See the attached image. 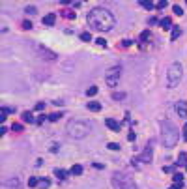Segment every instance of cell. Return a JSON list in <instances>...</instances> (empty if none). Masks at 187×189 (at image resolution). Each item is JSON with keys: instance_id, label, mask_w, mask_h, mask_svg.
<instances>
[{"instance_id": "obj_1", "label": "cell", "mask_w": 187, "mask_h": 189, "mask_svg": "<svg viewBox=\"0 0 187 189\" xmlns=\"http://www.w3.org/2000/svg\"><path fill=\"white\" fill-rule=\"evenodd\" d=\"M86 23L90 28L94 30H99V32H107V30H112L114 24H116V19L114 15L109 11L107 8H94L90 9V13L86 15Z\"/></svg>"}, {"instance_id": "obj_2", "label": "cell", "mask_w": 187, "mask_h": 189, "mask_svg": "<svg viewBox=\"0 0 187 189\" xmlns=\"http://www.w3.org/2000/svg\"><path fill=\"white\" fill-rule=\"evenodd\" d=\"M161 141L165 148H174L180 141V131L170 120H161Z\"/></svg>"}, {"instance_id": "obj_3", "label": "cell", "mask_w": 187, "mask_h": 189, "mask_svg": "<svg viewBox=\"0 0 187 189\" xmlns=\"http://www.w3.org/2000/svg\"><path fill=\"white\" fill-rule=\"evenodd\" d=\"M65 131H68V135L71 137V139L79 141V139H84V137L90 135L92 126L84 120H69L68 126H65Z\"/></svg>"}, {"instance_id": "obj_4", "label": "cell", "mask_w": 187, "mask_h": 189, "mask_svg": "<svg viewBox=\"0 0 187 189\" xmlns=\"http://www.w3.org/2000/svg\"><path fill=\"white\" fill-rule=\"evenodd\" d=\"M181 77H183V68H181L180 62H172L166 69V86L169 88H176L181 83Z\"/></svg>"}, {"instance_id": "obj_5", "label": "cell", "mask_w": 187, "mask_h": 189, "mask_svg": "<svg viewBox=\"0 0 187 189\" xmlns=\"http://www.w3.org/2000/svg\"><path fill=\"white\" fill-rule=\"evenodd\" d=\"M112 187L114 189H139L137 182L125 172H114L112 174Z\"/></svg>"}, {"instance_id": "obj_6", "label": "cell", "mask_w": 187, "mask_h": 189, "mask_svg": "<svg viewBox=\"0 0 187 189\" xmlns=\"http://www.w3.org/2000/svg\"><path fill=\"white\" fill-rule=\"evenodd\" d=\"M120 77H122V68H120V66H114V68H110L107 73H105V84H107L109 88H116V86L120 84Z\"/></svg>"}, {"instance_id": "obj_7", "label": "cell", "mask_w": 187, "mask_h": 189, "mask_svg": "<svg viewBox=\"0 0 187 189\" xmlns=\"http://www.w3.org/2000/svg\"><path fill=\"white\" fill-rule=\"evenodd\" d=\"M151 157H154V148H151L150 144L144 148V152L140 154V157H139V161H142V163H150L151 161Z\"/></svg>"}, {"instance_id": "obj_8", "label": "cell", "mask_w": 187, "mask_h": 189, "mask_svg": "<svg viewBox=\"0 0 187 189\" xmlns=\"http://www.w3.org/2000/svg\"><path fill=\"white\" fill-rule=\"evenodd\" d=\"M176 112H178L180 118H187V103L185 101H178L176 103Z\"/></svg>"}, {"instance_id": "obj_9", "label": "cell", "mask_w": 187, "mask_h": 189, "mask_svg": "<svg viewBox=\"0 0 187 189\" xmlns=\"http://www.w3.org/2000/svg\"><path fill=\"white\" fill-rule=\"evenodd\" d=\"M105 126L110 131H120V122H116L114 118H105Z\"/></svg>"}, {"instance_id": "obj_10", "label": "cell", "mask_w": 187, "mask_h": 189, "mask_svg": "<svg viewBox=\"0 0 187 189\" xmlns=\"http://www.w3.org/2000/svg\"><path fill=\"white\" fill-rule=\"evenodd\" d=\"M54 23H56V15H54V13H47L43 17V24H45V26H54Z\"/></svg>"}, {"instance_id": "obj_11", "label": "cell", "mask_w": 187, "mask_h": 189, "mask_svg": "<svg viewBox=\"0 0 187 189\" xmlns=\"http://www.w3.org/2000/svg\"><path fill=\"white\" fill-rule=\"evenodd\" d=\"M86 109L90 112H99L101 111V103H99V101H90V103L86 105Z\"/></svg>"}, {"instance_id": "obj_12", "label": "cell", "mask_w": 187, "mask_h": 189, "mask_svg": "<svg viewBox=\"0 0 187 189\" xmlns=\"http://www.w3.org/2000/svg\"><path fill=\"white\" fill-rule=\"evenodd\" d=\"M159 24H161V26H163L165 30H170V28H172V21H170L169 17H163V19L159 21Z\"/></svg>"}, {"instance_id": "obj_13", "label": "cell", "mask_w": 187, "mask_h": 189, "mask_svg": "<svg viewBox=\"0 0 187 189\" xmlns=\"http://www.w3.org/2000/svg\"><path fill=\"white\" fill-rule=\"evenodd\" d=\"M180 36H181V28H180V26H172V32H170V39L174 41V39L180 38Z\"/></svg>"}, {"instance_id": "obj_14", "label": "cell", "mask_w": 187, "mask_h": 189, "mask_svg": "<svg viewBox=\"0 0 187 189\" xmlns=\"http://www.w3.org/2000/svg\"><path fill=\"white\" fill-rule=\"evenodd\" d=\"M39 51H41V54H43V56H49V60H54V58H56V54H54V53H50L49 49H43V47H39Z\"/></svg>"}, {"instance_id": "obj_15", "label": "cell", "mask_w": 187, "mask_h": 189, "mask_svg": "<svg viewBox=\"0 0 187 189\" xmlns=\"http://www.w3.org/2000/svg\"><path fill=\"white\" fill-rule=\"evenodd\" d=\"M23 120L24 122H26V124H32V122H36V120H34V116H32V112H23Z\"/></svg>"}, {"instance_id": "obj_16", "label": "cell", "mask_w": 187, "mask_h": 189, "mask_svg": "<svg viewBox=\"0 0 187 189\" xmlns=\"http://www.w3.org/2000/svg\"><path fill=\"white\" fill-rule=\"evenodd\" d=\"M71 174L73 176H80V174H82V167H80V165H73L71 167Z\"/></svg>"}, {"instance_id": "obj_17", "label": "cell", "mask_w": 187, "mask_h": 189, "mask_svg": "<svg viewBox=\"0 0 187 189\" xmlns=\"http://www.w3.org/2000/svg\"><path fill=\"white\" fill-rule=\"evenodd\" d=\"M49 185H50V182L47 180V178H41V180H39V183H38L39 189H49Z\"/></svg>"}, {"instance_id": "obj_18", "label": "cell", "mask_w": 187, "mask_h": 189, "mask_svg": "<svg viewBox=\"0 0 187 189\" xmlns=\"http://www.w3.org/2000/svg\"><path fill=\"white\" fill-rule=\"evenodd\" d=\"M54 174L58 176V180H65V178H68V172L62 170V168H56V170H54Z\"/></svg>"}, {"instance_id": "obj_19", "label": "cell", "mask_w": 187, "mask_h": 189, "mask_svg": "<svg viewBox=\"0 0 187 189\" xmlns=\"http://www.w3.org/2000/svg\"><path fill=\"white\" fill-rule=\"evenodd\" d=\"M6 185H9V187H15V189H19V187H21V183H19V178H15V180H8V182H6Z\"/></svg>"}, {"instance_id": "obj_20", "label": "cell", "mask_w": 187, "mask_h": 189, "mask_svg": "<svg viewBox=\"0 0 187 189\" xmlns=\"http://www.w3.org/2000/svg\"><path fill=\"white\" fill-rule=\"evenodd\" d=\"M174 183H180V185H183V176H181V172H178V174H174Z\"/></svg>"}, {"instance_id": "obj_21", "label": "cell", "mask_w": 187, "mask_h": 189, "mask_svg": "<svg viewBox=\"0 0 187 189\" xmlns=\"http://www.w3.org/2000/svg\"><path fill=\"white\" fill-rule=\"evenodd\" d=\"M172 11L178 15V17H181V15H183V9H181V6H178V4H174V6H172Z\"/></svg>"}, {"instance_id": "obj_22", "label": "cell", "mask_w": 187, "mask_h": 189, "mask_svg": "<svg viewBox=\"0 0 187 189\" xmlns=\"http://www.w3.org/2000/svg\"><path fill=\"white\" fill-rule=\"evenodd\" d=\"M95 94H97V86H90V88L86 90V96H88V98H92V96H95Z\"/></svg>"}, {"instance_id": "obj_23", "label": "cell", "mask_w": 187, "mask_h": 189, "mask_svg": "<svg viewBox=\"0 0 187 189\" xmlns=\"http://www.w3.org/2000/svg\"><path fill=\"white\" fill-rule=\"evenodd\" d=\"M80 39H82V41H92V34H90V32H82V34H80Z\"/></svg>"}, {"instance_id": "obj_24", "label": "cell", "mask_w": 187, "mask_h": 189, "mask_svg": "<svg viewBox=\"0 0 187 189\" xmlns=\"http://www.w3.org/2000/svg\"><path fill=\"white\" fill-rule=\"evenodd\" d=\"M60 118H62V112H54V114H50V116H49V120H50V122H56V120H60Z\"/></svg>"}, {"instance_id": "obj_25", "label": "cell", "mask_w": 187, "mask_h": 189, "mask_svg": "<svg viewBox=\"0 0 187 189\" xmlns=\"http://www.w3.org/2000/svg\"><path fill=\"white\" fill-rule=\"evenodd\" d=\"M109 150H112V152H118L120 150V144H116V142H109Z\"/></svg>"}, {"instance_id": "obj_26", "label": "cell", "mask_w": 187, "mask_h": 189, "mask_svg": "<svg viewBox=\"0 0 187 189\" xmlns=\"http://www.w3.org/2000/svg\"><path fill=\"white\" fill-rule=\"evenodd\" d=\"M38 183H39V178H30V180H28V185L30 187H36Z\"/></svg>"}, {"instance_id": "obj_27", "label": "cell", "mask_w": 187, "mask_h": 189, "mask_svg": "<svg viewBox=\"0 0 187 189\" xmlns=\"http://www.w3.org/2000/svg\"><path fill=\"white\" fill-rule=\"evenodd\" d=\"M140 6L146 8V9H154V8H155V4H151V2H140Z\"/></svg>"}, {"instance_id": "obj_28", "label": "cell", "mask_w": 187, "mask_h": 189, "mask_svg": "<svg viewBox=\"0 0 187 189\" xmlns=\"http://www.w3.org/2000/svg\"><path fill=\"white\" fill-rule=\"evenodd\" d=\"M95 45H99V47H107V41H105L103 38H97V39H95Z\"/></svg>"}, {"instance_id": "obj_29", "label": "cell", "mask_w": 187, "mask_h": 189, "mask_svg": "<svg viewBox=\"0 0 187 189\" xmlns=\"http://www.w3.org/2000/svg\"><path fill=\"white\" fill-rule=\"evenodd\" d=\"M112 99H116V101L124 99V94H122V92H120V94H118V92H114V94H112Z\"/></svg>"}, {"instance_id": "obj_30", "label": "cell", "mask_w": 187, "mask_h": 189, "mask_svg": "<svg viewBox=\"0 0 187 189\" xmlns=\"http://www.w3.org/2000/svg\"><path fill=\"white\" fill-rule=\"evenodd\" d=\"M148 38H150V30H144V32L140 34V39H142V41H146Z\"/></svg>"}, {"instance_id": "obj_31", "label": "cell", "mask_w": 187, "mask_h": 189, "mask_svg": "<svg viewBox=\"0 0 187 189\" xmlns=\"http://www.w3.org/2000/svg\"><path fill=\"white\" fill-rule=\"evenodd\" d=\"M24 13H28V15H34V13H36V8H34V6H28L26 9H24Z\"/></svg>"}, {"instance_id": "obj_32", "label": "cell", "mask_w": 187, "mask_h": 189, "mask_svg": "<svg viewBox=\"0 0 187 189\" xmlns=\"http://www.w3.org/2000/svg\"><path fill=\"white\" fill-rule=\"evenodd\" d=\"M176 165H178V167H180V165H185V154L180 155V159H178V163H176Z\"/></svg>"}, {"instance_id": "obj_33", "label": "cell", "mask_w": 187, "mask_h": 189, "mask_svg": "<svg viewBox=\"0 0 187 189\" xmlns=\"http://www.w3.org/2000/svg\"><path fill=\"white\" fill-rule=\"evenodd\" d=\"M155 8H157V9H165L166 8V2H157V4H155Z\"/></svg>"}, {"instance_id": "obj_34", "label": "cell", "mask_w": 187, "mask_h": 189, "mask_svg": "<svg viewBox=\"0 0 187 189\" xmlns=\"http://www.w3.org/2000/svg\"><path fill=\"white\" fill-rule=\"evenodd\" d=\"M11 129H13V131H23V126H21V124H13Z\"/></svg>"}, {"instance_id": "obj_35", "label": "cell", "mask_w": 187, "mask_h": 189, "mask_svg": "<svg viewBox=\"0 0 187 189\" xmlns=\"http://www.w3.org/2000/svg\"><path fill=\"white\" fill-rule=\"evenodd\" d=\"M137 139V135H135V131H131V133L127 135V141H135Z\"/></svg>"}, {"instance_id": "obj_36", "label": "cell", "mask_w": 187, "mask_h": 189, "mask_svg": "<svg viewBox=\"0 0 187 189\" xmlns=\"http://www.w3.org/2000/svg\"><path fill=\"white\" fill-rule=\"evenodd\" d=\"M64 13H65V17H68V19H73L75 15H77V13H73V11H64Z\"/></svg>"}, {"instance_id": "obj_37", "label": "cell", "mask_w": 187, "mask_h": 189, "mask_svg": "<svg viewBox=\"0 0 187 189\" xmlns=\"http://www.w3.org/2000/svg\"><path fill=\"white\" fill-rule=\"evenodd\" d=\"M23 26H24V30H30V28H32V23L24 21V23H23Z\"/></svg>"}, {"instance_id": "obj_38", "label": "cell", "mask_w": 187, "mask_h": 189, "mask_svg": "<svg viewBox=\"0 0 187 189\" xmlns=\"http://www.w3.org/2000/svg\"><path fill=\"white\" fill-rule=\"evenodd\" d=\"M45 109V103H38L36 105V111H43Z\"/></svg>"}, {"instance_id": "obj_39", "label": "cell", "mask_w": 187, "mask_h": 189, "mask_svg": "<svg viewBox=\"0 0 187 189\" xmlns=\"http://www.w3.org/2000/svg\"><path fill=\"white\" fill-rule=\"evenodd\" d=\"M183 139L187 141V122H185V126H183Z\"/></svg>"}, {"instance_id": "obj_40", "label": "cell", "mask_w": 187, "mask_h": 189, "mask_svg": "<svg viewBox=\"0 0 187 189\" xmlns=\"http://www.w3.org/2000/svg\"><path fill=\"white\" fill-rule=\"evenodd\" d=\"M6 131H8V129H6V126L0 127V135H6Z\"/></svg>"}, {"instance_id": "obj_41", "label": "cell", "mask_w": 187, "mask_h": 189, "mask_svg": "<svg viewBox=\"0 0 187 189\" xmlns=\"http://www.w3.org/2000/svg\"><path fill=\"white\" fill-rule=\"evenodd\" d=\"M163 170H165V172H172V170H174V167H165Z\"/></svg>"}]
</instances>
